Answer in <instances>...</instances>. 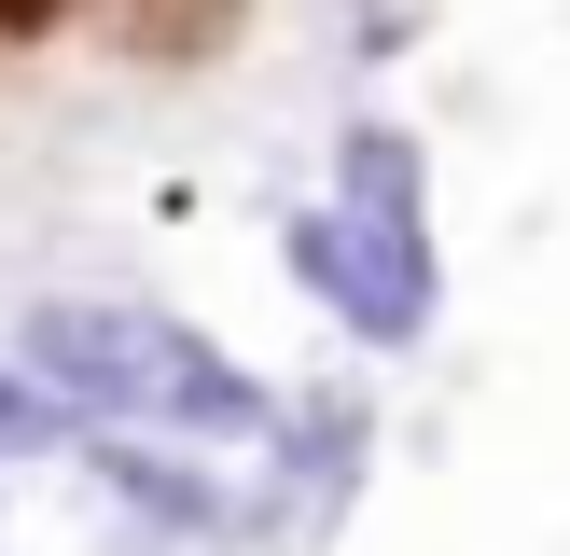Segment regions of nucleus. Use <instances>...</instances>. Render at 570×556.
<instances>
[{
	"mask_svg": "<svg viewBox=\"0 0 570 556\" xmlns=\"http://www.w3.org/2000/svg\"><path fill=\"white\" fill-rule=\"evenodd\" d=\"M14 361L83 417V431H167V445H250L278 431L265 376H250L223 334L167 320L139 292H42L14 320Z\"/></svg>",
	"mask_w": 570,
	"mask_h": 556,
	"instance_id": "nucleus-1",
	"label": "nucleus"
},
{
	"mask_svg": "<svg viewBox=\"0 0 570 556\" xmlns=\"http://www.w3.org/2000/svg\"><path fill=\"white\" fill-rule=\"evenodd\" d=\"M278 265H293L306 292H321L334 320L362 334V348H404V334L432 320V250H417V237H376V222L334 209V195L278 222Z\"/></svg>",
	"mask_w": 570,
	"mask_h": 556,
	"instance_id": "nucleus-2",
	"label": "nucleus"
},
{
	"mask_svg": "<svg viewBox=\"0 0 570 556\" xmlns=\"http://www.w3.org/2000/svg\"><path fill=\"white\" fill-rule=\"evenodd\" d=\"M334 209H362L376 237H417V250H432V181H417V139H404V126H348V139H334Z\"/></svg>",
	"mask_w": 570,
	"mask_h": 556,
	"instance_id": "nucleus-3",
	"label": "nucleus"
},
{
	"mask_svg": "<svg viewBox=\"0 0 570 556\" xmlns=\"http://www.w3.org/2000/svg\"><path fill=\"white\" fill-rule=\"evenodd\" d=\"M56 445H83V417L56 404L28 361H0V459H56Z\"/></svg>",
	"mask_w": 570,
	"mask_h": 556,
	"instance_id": "nucleus-4",
	"label": "nucleus"
}]
</instances>
